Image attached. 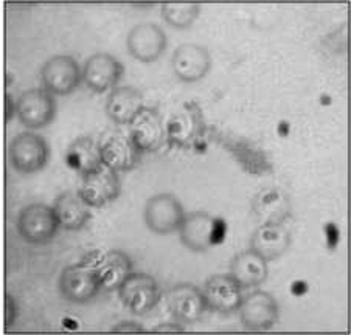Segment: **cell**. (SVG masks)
<instances>
[{
	"instance_id": "obj_25",
	"label": "cell",
	"mask_w": 351,
	"mask_h": 335,
	"mask_svg": "<svg viewBox=\"0 0 351 335\" xmlns=\"http://www.w3.org/2000/svg\"><path fill=\"white\" fill-rule=\"evenodd\" d=\"M66 163L72 171L81 175L90 174L103 166L99 146L89 137H80L70 143L66 152Z\"/></svg>"
},
{
	"instance_id": "obj_14",
	"label": "cell",
	"mask_w": 351,
	"mask_h": 335,
	"mask_svg": "<svg viewBox=\"0 0 351 335\" xmlns=\"http://www.w3.org/2000/svg\"><path fill=\"white\" fill-rule=\"evenodd\" d=\"M202 112L196 104H184L178 112L169 116L165 134L169 142L178 146L195 145L204 132Z\"/></svg>"
},
{
	"instance_id": "obj_28",
	"label": "cell",
	"mask_w": 351,
	"mask_h": 335,
	"mask_svg": "<svg viewBox=\"0 0 351 335\" xmlns=\"http://www.w3.org/2000/svg\"><path fill=\"white\" fill-rule=\"evenodd\" d=\"M226 238V222L219 217H213V228H212V244H219Z\"/></svg>"
},
{
	"instance_id": "obj_26",
	"label": "cell",
	"mask_w": 351,
	"mask_h": 335,
	"mask_svg": "<svg viewBox=\"0 0 351 335\" xmlns=\"http://www.w3.org/2000/svg\"><path fill=\"white\" fill-rule=\"evenodd\" d=\"M201 5L195 2H168L162 3L160 14L169 27L185 30L197 19Z\"/></svg>"
},
{
	"instance_id": "obj_12",
	"label": "cell",
	"mask_w": 351,
	"mask_h": 335,
	"mask_svg": "<svg viewBox=\"0 0 351 335\" xmlns=\"http://www.w3.org/2000/svg\"><path fill=\"white\" fill-rule=\"evenodd\" d=\"M168 309L176 320L191 325L202 319V315L207 308L206 298L199 287L180 283L171 287L167 297Z\"/></svg>"
},
{
	"instance_id": "obj_15",
	"label": "cell",
	"mask_w": 351,
	"mask_h": 335,
	"mask_svg": "<svg viewBox=\"0 0 351 335\" xmlns=\"http://www.w3.org/2000/svg\"><path fill=\"white\" fill-rule=\"evenodd\" d=\"M174 75L184 82L202 79L212 67V56L206 47L199 44H182L174 50L171 58Z\"/></svg>"
},
{
	"instance_id": "obj_19",
	"label": "cell",
	"mask_w": 351,
	"mask_h": 335,
	"mask_svg": "<svg viewBox=\"0 0 351 335\" xmlns=\"http://www.w3.org/2000/svg\"><path fill=\"white\" fill-rule=\"evenodd\" d=\"M93 269L97 272L101 290L110 292L119 289L123 281L132 273V261L125 251L110 250L93 264Z\"/></svg>"
},
{
	"instance_id": "obj_10",
	"label": "cell",
	"mask_w": 351,
	"mask_h": 335,
	"mask_svg": "<svg viewBox=\"0 0 351 335\" xmlns=\"http://www.w3.org/2000/svg\"><path fill=\"white\" fill-rule=\"evenodd\" d=\"M120 180L117 173L101 166L97 171L83 175L78 194L92 208H104L120 196Z\"/></svg>"
},
{
	"instance_id": "obj_5",
	"label": "cell",
	"mask_w": 351,
	"mask_h": 335,
	"mask_svg": "<svg viewBox=\"0 0 351 335\" xmlns=\"http://www.w3.org/2000/svg\"><path fill=\"white\" fill-rule=\"evenodd\" d=\"M185 217L182 203L169 193L156 194L145 205V223L156 234H171L179 230Z\"/></svg>"
},
{
	"instance_id": "obj_1",
	"label": "cell",
	"mask_w": 351,
	"mask_h": 335,
	"mask_svg": "<svg viewBox=\"0 0 351 335\" xmlns=\"http://www.w3.org/2000/svg\"><path fill=\"white\" fill-rule=\"evenodd\" d=\"M60 223L55 211L45 203H32L23 208L17 219V230L23 240L33 245H43L55 238Z\"/></svg>"
},
{
	"instance_id": "obj_9",
	"label": "cell",
	"mask_w": 351,
	"mask_h": 335,
	"mask_svg": "<svg viewBox=\"0 0 351 335\" xmlns=\"http://www.w3.org/2000/svg\"><path fill=\"white\" fill-rule=\"evenodd\" d=\"M126 45L134 60L149 64L159 60L165 53L168 39L159 25L145 22L131 28Z\"/></svg>"
},
{
	"instance_id": "obj_23",
	"label": "cell",
	"mask_w": 351,
	"mask_h": 335,
	"mask_svg": "<svg viewBox=\"0 0 351 335\" xmlns=\"http://www.w3.org/2000/svg\"><path fill=\"white\" fill-rule=\"evenodd\" d=\"M60 227L67 232H78L90 219V211L87 203L78 193H62L51 205Z\"/></svg>"
},
{
	"instance_id": "obj_18",
	"label": "cell",
	"mask_w": 351,
	"mask_h": 335,
	"mask_svg": "<svg viewBox=\"0 0 351 335\" xmlns=\"http://www.w3.org/2000/svg\"><path fill=\"white\" fill-rule=\"evenodd\" d=\"M292 213V203L288 194L278 188H266L252 201V214L255 221L263 223H285Z\"/></svg>"
},
{
	"instance_id": "obj_7",
	"label": "cell",
	"mask_w": 351,
	"mask_h": 335,
	"mask_svg": "<svg viewBox=\"0 0 351 335\" xmlns=\"http://www.w3.org/2000/svg\"><path fill=\"white\" fill-rule=\"evenodd\" d=\"M239 320L249 331H269L278 321V304L271 293L256 290L244 297L238 308Z\"/></svg>"
},
{
	"instance_id": "obj_21",
	"label": "cell",
	"mask_w": 351,
	"mask_h": 335,
	"mask_svg": "<svg viewBox=\"0 0 351 335\" xmlns=\"http://www.w3.org/2000/svg\"><path fill=\"white\" fill-rule=\"evenodd\" d=\"M99 152H101L103 166L109 168L114 173L131 171L140 158V151L131 142V138L125 135H115L109 138L99 148Z\"/></svg>"
},
{
	"instance_id": "obj_16",
	"label": "cell",
	"mask_w": 351,
	"mask_h": 335,
	"mask_svg": "<svg viewBox=\"0 0 351 335\" xmlns=\"http://www.w3.org/2000/svg\"><path fill=\"white\" fill-rule=\"evenodd\" d=\"M241 286H239L232 275H213L207 280L204 287V298H206L207 308L218 314L237 312L241 303Z\"/></svg>"
},
{
	"instance_id": "obj_8",
	"label": "cell",
	"mask_w": 351,
	"mask_h": 335,
	"mask_svg": "<svg viewBox=\"0 0 351 335\" xmlns=\"http://www.w3.org/2000/svg\"><path fill=\"white\" fill-rule=\"evenodd\" d=\"M55 98L45 89L25 90L16 103V114L21 123L33 131L50 125L55 119Z\"/></svg>"
},
{
	"instance_id": "obj_3",
	"label": "cell",
	"mask_w": 351,
	"mask_h": 335,
	"mask_svg": "<svg viewBox=\"0 0 351 335\" xmlns=\"http://www.w3.org/2000/svg\"><path fill=\"white\" fill-rule=\"evenodd\" d=\"M117 290L121 303L136 315L148 314L159 304L162 297L157 281L146 273L132 272Z\"/></svg>"
},
{
	"instance_id": "obj_17",
	"label": "cell",
	"mask_w": 351,
	"mask_h": 335,
	"mask_svg": "<svg viewBox=\"0 0 351 335\" xmlns=\"http://www.w3.org/2000/svg\"><path fill=\"white\" fill-rule=\"evenodd\" d=\"M291 247V234L283 223H263L250 238V250L265 261H277Z\"/></svg>"
},
{
	"instance_id": "obj_27",
	"label": "cell",
	"mask_w": 351,
	"mask_h": 335,
	"mask_svg": "<svg viewBox=\"0 0 351 335\" xmlns=\"http://www.w3.org/2000/svg\"><path fill=\"white\" fill-rule=\"evenodd\" d=\"M110 332L114 334H142L143 326L138 325L136 321H121L119 325H115Z\"/></svg>"
},
{
	"instance_id": "obj_11",
	"label": "cell",
	"mask_w": 351,
	"mask_h": 335,
	"mask_svg": "<svg viewBox=\"0 0 351 335\" xmlns=\"http://www.w3.org/2000/svg\"><path fill=\"white\" fill-rule=\"evenodd\" d=\"M125 69L121 62L109 53H95L86 61L81 78L92 92L104 93L112 90L121 79Z\"/></svg>"
},
{
	"instance_id": "obj_2",
	"label": "cell",
	"mask_w": 351,
	"mask_h": 335,
	"mask_svg": "<svg viewBox=\"0 0 351 335\" xmlns=\"http://www.w3.org/2000/svg\"><path fill=\"white\" fill-rule=\"evenodd\" d=\"M50 158V148L45 138L36 132L16 135L10 145V160L16 171L33 174L43 169Z\"/></svg>"
},
{
	"instance_id": "obj_24",
	"label": "cell",
	"mask_w": 351,
	"mask_h": 335,
	"mask_svg": "<svg viewBox=\"0 0 351 335\" xmlns=\"http://www.w3.org/2000/svg\"><path fill=\"white\" fill-rule=\"evenodd\" d=\"M142 108V93L131 86L117 87L109 93L106 101V114L117 125H130Z\"/></svg>"
},
{
	"instance_id": "obj_6",
	"label": "cell",
	"mask_w": 351,
	"mask_h": 335,
	"mask_svg": "<svg viewBox=\"0 0 351 335\" xmlns=\"http://www.w3.org/2000/svg\"><path fill=\"white\" fill-rule=\"evenodd\" d=\"M81 69L78 62L69 55H56L40 69V81L44 89L58 97H67L81 82Z\"/></svg>"
},
{
	"instance_id": "obj_22",
	"label": "cell",
	"mask_w": 351,
	"mask_h": 335,
	"mask_svg": "<svg viewBox=\"0 0 351 335\" xmlns=\"http://www.w3.org/2000/svg\"><path fill=\"white\" fill-rule=\"evenodd\" d=\"M267 261L256 255L254 250H244L230 262V275L241 289H250L263 284L267 278Z\"/></svg>"
},
{
	"instance_id": "obj_4",
	"label": "cell",
	"mask_w": 351,
	"mask_h": 335,
	"mask_svg": "<svg viewBox=\"0 0 351 335\" xmlns=\"http://www.w3.org/2000/svg\"><path fill=\"white\" fill-rule=\"evenodd\" d=\"M60 292L70 303L84 304L95 298L101 287L93 264H72L60 276Z\"/></svg>"
},
{
	"instance_id": "obj_13",
	"label": "cell",
	"mask_w": 351,
	"mask_h": 335,
	"mask_svg": "<svg viewBox=\"0 0 351 335\" xmlns=\"http://www.w3.org/2000/svg\"><path fill=\"white\" fill-rule=\"evenodd\" d=\"M131 142L138 151H157L165 142V123L154 108L143 106L130 123Z\"/></svg>"
},
{
	"instance_id": "obj_20",
	"label": "cell",
	"mask_w": 351,
	"mask_h": 335,
	"mask_svg": "<svg viewBox=\"0 0 351 335\" xmlns=\"http://www.w3.org/2000/svg\"><path fill=\"white\" fill-rule=\"evenodd\" d=\"M212 228L213 217L206 211H195V213L185 214L178 232L186 249L196 251V253H202L213 245Z\"/></svg>"
},
{
	"instance_id": "obj_29",
	"label": "cell",
	"mask_w": 351,
	"mask_h": 335,
	"mask_svg": "<svg viewBox=\"0 0 351 335\" xmlns=\"http://www.w3.org/2000/svg\"><path fill=\"white\" fill-rule=\"evenodd\" d=\"M154 334H182L185 332L184 326L178 325V323H162V325H157L153 331Z\"/></svg>"
}]
</instances>
